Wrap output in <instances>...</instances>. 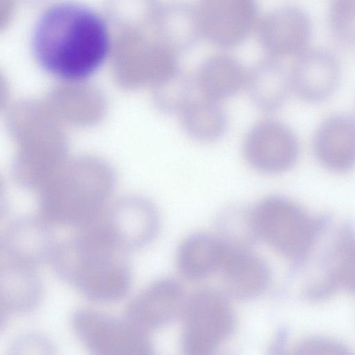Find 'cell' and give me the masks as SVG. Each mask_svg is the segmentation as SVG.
I'll return each instance as SVG.
<instances>
[{"mask_svg":"<svg viewBox=\"0 0 355 355\" xmlns=\"http://www.w3.org/2000/svg\"><path fill=\"white\" fill-rule=\"evenodd\" d=\"M227 246L220 239L207 233L188 236L177 253L178 267L187 278L198 280L219 271Z\"/></svg>","mask_w":355,"mask_h":355,"instance_id":"18","label":"cell"},{"mask_svg":"<svg viewBox=\"0 0 355 355\" xmlns=\"http://www.w3.org/2000/svg\"><path fill=\"white\" fill-rule=\"evenodd\" d=\"M71 324L80 343L94 354L153 353V345L146 331L107 313L79 309L72 314Z\"/></svg>","mask_w":355,"mask_h":355,"instance_id":"5","label":"cell"},{"mask_svg":"<svg viewBox=\"0 0 355 355\" xmlns=\"http://www.w3.org/2000/svg\"><path fill=\"white\" fill-rule=\"evenodd\" d=\"M206 32L216 45L241 44L258 22L257 0H203Z\"/></svg>","mask_w":355,"mask_h":355,"instance_id":"11","label":"cell"},{"mask_svg":"<svg viewBox=\"0 0 355 355\" xmlns=\"http://www.w3.org/2000/svg\"><path fill=\"white\" fill-rule=\"evenodd\" d=\"M0 250H1V248H0Z\"/></svg>","mask_w":355,"mask_h":355,"instance_id":"26","label":"cell"},{"mask_svg":"<svg viewBox=\"0 0 355 355\" xmlns=\"http://www.w3.org/2000/svg\"><path fill=\"white\" fill-rule=\"evenodd\" d=\"M246 71L235 58L218 55L208 60L201 72V85L207 98L220 101L236 94L245 85Z\"/></svg>","mask_w":355,"mask_h":355,"instance_id":"19","label":"cell"},{"mask_svg":"<svg viewBox=\"0 0 355 355\" xmlns=\"http://www.w3.org/2000/svg\"><path fill=\"white\" fill-rule=\"evenodd\" d=\"M354 226L343 222L336 230L331 244L324 254L322 275L304 288V295L309 300L325 299L343 289L353 293L354 291Z\"/></svg>","mask_w":355,"mask_h":355,"instance_id":"10","label":"cell"},{"mask_svg":"<svg viewBox=\"0 0 355 355\" xmlns=\"http://www.w3.org/2000/svg\"><path fill=\"white\" fill-rule=\"evenodd\" d=\"M126 252L92 229L56 244L50 261L55 275L87 298L101 302L122 299L132 283Z\"/></svg>","mask_w":355,"mask_h":355,"instance_id":"2","label":"cell"},{"mask_svg":"<svg viewBox=\"0 0 355 355\" xmlns=\"http://www.w3.org/2000/svg\"><path fill=\"white\" fill-rule=\"evenodd\" d=\"M245 84L256 106L269 112L283 105L291 87L290 73L282 62L272 56L255 63L246 72Z\"/></svg>","mask_w":355,"mask_h":355,"instance_id":"17","label":"cell"},{"mask_svg":"<svg viewBox=\"0 0 355 355\" xmlns=\"http://www.w3.org/2000/svg\"><path fill=\"white\" fill-rule=\"evenodd\" d=\"M288 336V330L286 327H281L276 333L275 339L269 348L270 353L281 354L286 345Z\"/></svg>","mask_w":355,"mask_h":355,"instance_id":"24","label":"cell"},{"mask_svg":"<svg viewBox=\"0 0 355 355\" xmlns=\"http://www.w3.org/2000/svg\"><path fill=\"white\" fill-rule=\"evenodd\" d=\"M218 225L223 234L220 239L230 247L248 249L259 239L252 209L240 205L228 207L221 213Z\"/></svg>","mask_w":355,"mask_h":355,"instance_id":"20","label":"cell"},{"mask_svg":"<svg viewBox=\"0 0 355 355\" xmlns=\"http://www.w3.org/2000/svg\"><path fill=\"white\" fill-rule=\"evenodd\" d=\"M9 312L0 302V333L5 329L8 320Z\"/></svg>","mask_w":355,"mask_h":355,"instance_id":"25","label":"cell"},{"mask_svg":"<svg viewBox=\"0 0 355 355\" xmlns=\"http://www.w3.org/2000/svg\"><path fill=\"white\" fill-rule=\"evenodd\" d=\"M187 296L173 278L158 279L139 293L125 310V320L143 331L166 327L180 318Z\"/></svg>","mask_w":355,"mask_h":355,"instance_id":"9","label":"cell"},{"mask_svg":"<svg viewBox=\"0 0 355 355\" xmlns=\"http://www.w3.org/2000/svg\"><path fill=\"white\" fill-rule=\"evenodd\" d=\"M243 153L254 169L276 174L291 169L299 156L298 140L286 125L275 120H264L247 134Z\"/></svg>","mask_w":355,"mask_h":355,"instance_id":"7","label":"cell"},{"mask_svg":"<svg viewBox=\"0 0 355 355\" xmlns=\"http://www.w3.org/2000/svg\"><path fill=\"white\" fill-rule=\"evenodd\" d=\"M329 26L334 40L345 47H352L355 40L354 0H331Z\"/></svg>","mask_w":355,"mask_h":355,"instance_id":"22","label":"cell"},{"mask_svg":"<svg viewBox=\"0 0 355 355\" xmlns=\"http://www.w3.org/2000/svg\"><path fill=\"white\" fill-rule=\"evenodd\" d=\"M191 126L196 136L206 140L220 137L226 131L227 118L216 101L207 97L191 112Z\"/></svg>","mask_w":355,"mask_h":355,"instance_id":"21","label":"cell"},{"mask_svg":"<svg viewBox=\"0 0 355 355\" xmlns=\"http://www.w3.org/2000/svg\"><path fill=\"white\" fill-rule=\"evenodd\" d=\"M181 318L180 347L189 355L213 353L231 336L236 325L229 300L211 288L200 289L187 297Z\"/></svg>","mask_w":355,"mask_h":355,"instance_id":"4","label":"cell"},{"mask_svg":"<svg viewBox=\"0 0 355 355\" xmlns=\"http://www.w3.org/2000/svg\"><path fill=\"white\" fill-rule=\"evenodd\" d=\"M2 245L10 260L36 268L50 261L56 243L54 232L47 222L26 217L8 225Z\"/></svg>","mask_w":355,"mask_h":355,"instance_id":"13","label":"cell"},{"mask_svg":"<svg viewBox=\"0 0 355 355\" xmlns=\"http://www.w3.org/2000/svg\"><path fill=\"white\" fill-rule=\"evenodd\" d=\"M313 33L311 20L299 7L286 6L268 12L257 23L263 49L275 58L297 56L306 50Z\"/></svg>","mask_w":355,"mask_h":355,"instance_id":"8","label":"cell"},{"mask_svg":"<svg viewBox=\"0 0 355 355\" xmlns=\"http://www.w3.org/2000/svg\"><path fill=\"white\" fill-rule=\"evenodd\" d=\"M318 161L336 173L351 169L355 159V123L347 114L332 115L318 128L313 141Z\"/></svg>","mask_w":355,"mask_h":355,"instance_id":"14","label":"cell"},{"mask_svg":"<svg viewBox=\"0 0 355 355\" xmlns=\"http://www.w3.org/2000/svg\"><path fill=\"white\" fill-rule=\"evenodd\" d=\"M155 210L140 201L118 205L107 213H100L87 227H92L125 252L141 249L150 244L159 230Z\"/></svg>","mask_w":355,"mask_h":355,"instance_id":"6","label":"cell"},{"mask_svg":"<svg viewBox=\"0 0 355 355\" xmlns=\"http://www.w3.org/2000/svg\"><path fill=\"white\" fill-rule=\"evenodd\" d=\"M227 246L219 270L227 294L243 300L262 294L268 287L271 278L266 261L248 249Z\"/></svg>","mask_w":355,"mask_h":355,"instance_id":"15","label":"cell"},{"mask_svg":"<svg viewBox=\"0 0 355 355\" xmlns=\"http://www.w3.org/2000/svg\"><path fill=\"white\" fill-rule=\"evenodd\" d=\"M341 78L338 59L323 49L306 50L297 56L290 73L291 87L302 99L319 103L336 90Z\"/></svg>","mask_w":355,"mask_h":355,"instance_id":"12","label":"cell"},{"mask_svg":"<svg viewBox=\"0 0 355 355\" xmlns=\"http://www.w3.org/2000/svg\"><path fill=\"white\" fill-rule=\"evenodd\" d=\"M43 295V283L35 267L10 259L0 265V302L9 313L33 312Z\"/></svg>","mask_w":355,"mask_h":355,"instance_id":"16","label":"cell"},{"mask_svg":"<svg viewBox=\"0 0 355 355\" xmlns=\"http://www.w3.org/2000/svg\"><path fill=\"white\" fill-rule=\"evenodd\" d=\"M259 239L278 252L300 264L317 239L328 228V214L310 218L295 202L281 196H270L252 209Z\"/></svg>","mask_w":355,"mask_h":355,"instance_id":"3","label":"cell"},{"mask_svg":"<svg viewBox=\"0 0 355 355\" xmlns=\"http://www.w3.org/2000/svg\"><path fill=\"white\" fill-rule=\"evenodd\" d=\"M300 354H349V348L343 343L320 336H311L300 342L295 347Z\"/></svg>","mask_w":355,"mask_h":355,"instance_id":"23","label":"cell"},{"mask_svg":"<svg viewBox=\"0 0 355 355\" xmlns=\"http://www.w3.org/2000/svg\"><path fill=\"white\" fill-rule=\"evenodd\" d=\"M32 46L45 71L64 80L81 81L105 62L111 39L105 20L96 11L80 3L63 1L40 17Z\"/></svg>","mask_w":355,"mask_h":355,"instance_id":"1","label":"cell"}]
</instances>
